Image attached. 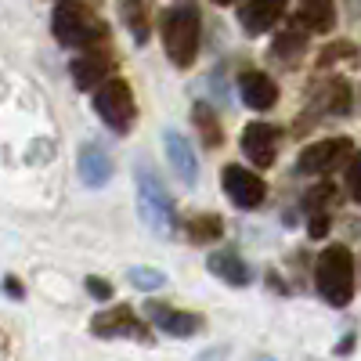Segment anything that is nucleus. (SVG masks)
<instances>
[{"label":"nucleus","mask_w":361,"mask_h":361,"mask_svg":"<svg viewBox=\"0 0 361 361\" xmlns=\"http://www.w3.org/2000/svg\"><path fill=\"white\" fill-rule=\"evenodd\" d=\"M51 29H54L58 44H66V47H98L109 37V29L94 18V11L76 4V0H58Z\"/></svg>","instance_id":"1"},{"label":"nucleus","mask_w":361,"mask_h":361,"mask_svg":"<svg viewBox=\"0 0 361 361\" xmlns=\"http://www.w3.org/2000/svg\"><path fill=\"white\" fill-rule=\"evenodd\" d=\"M314 286H318L325 304H333V307H347L350 304V296H354V260H350L347 246H329L318 257Z\"/></svg>","instance_id":"2"},{"label":"nucleus","mask_w":361,"mask_h":361,"mask_svg":"<svg viewBox=\"0 0 361 361\" xmlns=\"http://www.w3.org/2000/svg\"><path fill=\"white\" fill-rule=\"evenodd\" d=\"M199 11L195 8H173L166 18H163V47L170 54V62L188 69L199 54Z\"/></svg>","instance_id":"3"},{"label":"nucleus","mask_w":361,"mask_h":361,"mask_svg":"<svg viewBox=\"0 0 361 361\" xmlns=\"http://www.w3.org/2000/svg\"><path fill=\"white\" fill-rule=\"evenodd\" d=\"M137 214L145 221V228H152L159 235H173L177 231V214L173 202L166 195V188L159 185V177L152 170H137Z\"/></svg>","instance_id":"4"},{"label":"nucleus","mask_w":361,"mask_h":361,"mask_svg":"<svg viewBox=\"0 0 361 361\" xmlns=\"http://www.w3.org/2000/svg\"><path fill=\"white\" fill-rule=\"evenodd\" d=\"M94 109H98V116L105 119L112 130L127 134L130 123H134V116H137L130 83H123V80H105V83L98 87V94H94Z\"/></svg>","instance_id":"5"},{"label":"nucleus","mask_w":361,"mask_h":361,"mask_svg":"<svg viewBox=\"0 0 361 361\" xmlns=\"http://www.w3.org/2000/svg\"><path fill=\"white\" fill-rule=\"evenodd\" d=\"M354 156V141L347 137H325L311 148H304L300 152V170L304 173H329V170H336L343 159Z\"/></svg>","instance_id":"6"},{"label":"nucleus","mask_w":361,"mask_h":361,"mask_svg":"<svg viewBox=\"0 0 361 361\" xmlns=\"http://www.w3.org/2000/svg\"><path fill=\"white\" fill-rule=\"evenodd\" d=\"M90 333L102 336V340H112V336H130V340H141L148 343V329L127 311V307H112V311H102L94 322H90Z\"/></svg>","instance_id":"7"},{"label":"nucleus","mask_w":361,"mask_h":361,"mask_svg":"<svg viewBox=\"0 0 361 361\" xmlns=\"http://www.w3.org/2000/svg\"><path fill=\"white\" fill-rule=\"evenodd\" d=\"M224 192L235 206H243V209H253L264 202L267 188H264V180L257 173H250L246 166H224Z\"/></svg>","instance_id":"8"},{"label":"nucleus","mask_w":361,"mask_h":361,"mask_svg":"<svg viewBox=\"0 0 361 361\" xmlns=\"http://www.w3.org/2000/svg\"><path fill=\"white\" fill-rule=\"evenodd\" d=\"M243 152L257 166H271L275 156H279V130L271 123H250L243 130Z\"/></svg>","instance_id":"9"},{"label":"nucleus","mask_w":361,"mask_h":361,"mask_svg":"<svg viewBox=\"0 0 361 361\" xmlns=\"http://www.w3.org/2000/svg\"><path fill=\"white\" fill-rule=\"evenodd\" d=\"M145 314L152 318L163 333H170V336H195L199 333V325H202V318L199 314H188V311H173V307H166V304H145Z\"/></svg>","instance_id":"10"},{"label":"nucleus","mask_w":361,"mask_h":361,"mask_svg":"<svg viewBox=\"0 0 361 361\" xmlns=\"http://www.w3.org/2000/svg\"><path fill=\"white\" fill-rule=\"evenodd\" d=\"M238 90H243V102L257 112H264V109H271L279 102L275 80H271L267 73H257V69H246L243 76H238Z\"/></svg>","instance_id":"11"},{"label":"nucleus","mask_w":361,"mask_h":361,"mask_svg":"<svg viewBox=\"0 0 361 361\" xmlns=\"http://www.w3.org/2000/svg\"><path fill=\"white\" fill-rule=\"evenodd\" d=\"M109 73H112V54L102 44H98V51H90V54H83V58L73 62V80H76L80 90H90L94 83H102Z\"/></svg>","instance_id":"12"},{"label":"nucleus","mask_w":361,"mask_h":361,"mask_svg":"<svg viewBox=\"0 0 361 361\" xmlns=\"http://www.w3.org/2000/svg\"><path fill=\"white\" fill-rule=\"evenodd\" d=\"M286 4H289V0H250V4L243 8V15H238V18H243V29L253 33V37L267 33V29L282 18Z\"/></svg>","instance_id":"13"},{"label":"nucleus","mask_w":361,"mask_h":361,"mask_svg":"<svg viewBox=\"0 0 361 361\" xmlns=\"http://www.w3.org/2000/svg\"><path fill=\"white\" fill-rule=\"evenodd\" d=\"M296 18L311 33H329L336 25V0H296Z\"/></svg>","instance_id":"14"},{"label":"nucleus","mask_w":361,"mask_h":361,"mask_svg":"<svg viewBox=\"0 0 361 361\" xmlns=\"http://www.w3.org/2000/svg\"><path fill=\"white\" fill-rule=\"evenodd\" d=\"M166 156L177 170V177L185 180V185H195V177H199V159H195V148L188 145V137H180V134H166Z\"/></svg>","instance_id":"15"},{"label":"nucleus","mask_w":361,"mask_h":361,"mask_svg":"<svg viewBox=\"0 0 361 361\" xmlns=\"http://www.w3.org/2000/svg\"><path fill=\"white\" fill-rule=\"evenodd\" d=\"M119 15H123V25L130 29V37L145 44L148 33H152V0H119Z\"/></svg>","instance_id":"16"},{"label":"nucleus","mask_w":361,"mask_h":361,"mask_svg":"<svg viewBox=\"0 0 361 361\" xmlns=\"http://www.w3.org/2000/svg\"><path fill=\"white\" fill-rule=\"evenodd\" d=\"M80 177L87 180L90 188H102L105 180L112 177V159L102 152L98 145H83L80 148Z\"/></svg>","instance_id":"17"},{"label":"nucleus","mask_w":361,"mask_h":361,"mask_svg":"<svg viewBox=\"0 0 361 361\" xmlns=\"http://www.w3.org/2000/svg\"><path fill=\"white\" fill-rule=\"evenodd\" d=\"M209 271H214L217 279H224L228 286H246V282H250V271H246L243 260H238L235 250H217V253H209Z\"/></svg>","instance_id":"18"},{"label":"nucleus","mask_w":361,"mask_h":361,"mask_svg":"<svg viewBox=\"0 0 361 361\" xmlns=\"http://www.w3.org/2000/svg\"><path fill=\"white\" fill-rule=\"evenodd\" d=\"M192 116H195V127L202 130V141H206V148H217V145L224 141V130H221V119H217V112L209 109L206 102H199Z\"/></svg>","instance_id":"19"},{"label":"nucleus","mask_w":361,"mask_h":361,"mask_svg":"<svg viewBox=\"0 0 361 361\" xmlns=\"http://www.w3.org/2000/svg\"><path fill=\"white\" fill-rule=\"evenodd\" d=\"M185 231H188L192 243L202 246V243H209V238H217V235L224 231V224H221V217H214V214H199V217H188Z\"/></svg>","instance_id":"20"},{"label":"nucleus","mask_w":361,"mask_h":361,"mask_svg":"<svg viewBox=\"0 0 361 361\" xmlns=\"http://www.w3.org/2000/svg\"><path fill=\"white\" fill-rule=\"evenodd\" d=\"M322 105H325V112L343 116V112L350 109V90H347V83H343V80H329L325 90H322Z\"/></svg>","instance_id":"21"},{"label":"nucleus","mask_w":361,"mask_h":361,"mask_svg":"<svg viewBox=\"0 0 361 361\" xmlns=\"http://www.w3.org/2000/svg\"><path fill=\"white\" fill-rule=\"evenodd\" d=\"M275 54H279V58H286V62H289V58H300V54H304V33H296V29L282 33V37H279V44H275Z\"/></svg>","instance_id":"22"},{"label":"nucleus","mask_w":361,"mask_h":361,"mask_svg":"<svg viewBox=\"0 0 361 361\" xmlns=\"http://www.w3.org/2000/svg\"><path fill=\"white\" fill-rule=\"evenodd\" d=\"M130 282L137 289H159L166 282V275H163V271H156V267H130Z\"/></svg>","instance_id":"23"},{"label":"nucleus","mask_w":361,"mask_h":361,"mask_svg":"<svg viewBox=\"0 0 361 361\" xmlns=\"http://www.w3.org/2000/svg\"><path fill=\"white\" fill-rule=\"evenodd\" d=\"M347 192L354 202H361V152L354 156V163L347 166Z\"/></svg>","instance_id":"24"},{"label":"nucleus","mask_w":361,"mask_h":361,"mask_svg":"<svg viewBox=\"0 0 361 361\" xmlns=\"http://www.w3.org/2000/svg\"><path fill=\"white\" fill-rule=\"evenodd\" d=\"M307 214H311V238H322L329 231V224H333V221H329V209L314 206V209H307Z\"/></svg>","instance_id":"25"},{"label":"nucleus","mask_w":361,"mask_h":361,"mask_svg":"<svg viewBox=\"0 0 361 361\" xmlns=\"http://www.w3.org/2000/svg\"><path fill=\"white\" fill-rule=\"evenodd\" d=\"M87 289L94 293L98 300H109V296H112V286H109V282H102V279H87Z\"/></svg>","instance_id":"26"},{"label":"nucleus","mask_w":361,"mask_h":361,"mask_svg":"<svg viewBox=\"0 0 361 361\" xmlns=\"http://www.w3.org/2000/svg\"><path fill=\"white\" fill-rule=\"evenodd\" d=\"M214 4H235V0H214Z\"/></svg>","instance_id":"27"}]
</instances>
